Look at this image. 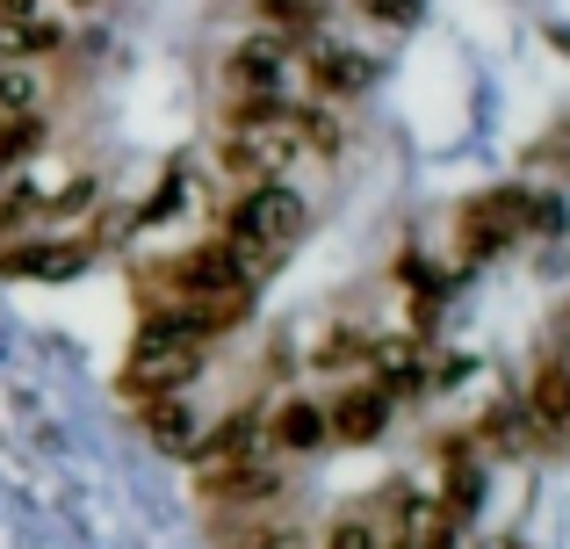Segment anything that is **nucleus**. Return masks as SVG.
<instances>
[{"mask_svg": "<svg viewBox=\"0 0 570 549\" xmlns=\"http://www.w3.org/2000/svg\"><path fill=\"white\" fill-rule=\"evenodd\" d=\"M368 80H376V58H368V51H347V43H311V87H318L325 101H333V95H362Z\"/></svg>", "mask_w": 570, "mask_h": 549, "instance_id": "obj_7", "label": "nucleus"}, {"mask_svg": "<svg viewBox=\"0 0 570 549\" xmlns=\"http://www.w3.org/2000/svg\"><path fill=\"white\" fill-rule=\"evenodd\" d=\"M520 420L542 441H570V369L563 362H549L542 376H534V391L520 398Z\"/></svg>", "mask_w": 570, "mask_h": 549, "instance_id": "obj_6", "label": "nucleus"}, {"mask_svg": "<svg viewBox=\"0 0 570 549\" xmlns=\"http://www.w3.org/2000/svg\"><path fill=\"white\" fill-rule=\"evenodd\" d=\"M325 449V405L318 398H282L261 412V455H318Z\"/></svg>", "mask_w": 570, "mask_h": 549, "instance_id": "obj_4", "label": "nucleus"}, {"mask_svg": "<svg viewBox=\"0 0 570 549\" xmlns=\"http://www.w3.org/2000/svg\"><path fill=\"white\" fill-rule=\"evenodd\" d=\"M282 66H289V43L261 29L224 58V95H282Z\"/></svg>", "mask_w": 570, "mask_h": 549, "instance_id": "obj_5", "label": "nucleus"}, {"mask_svg": "<svg viewBox=\"0 0 570 549\" xmlns=\"http://www.w3.org/2000/svg\"><path fill=\"white\" fill-rule=\"evenodd\" d=\"M318 14H325V0H253V22L267 29V37H311L318 29Z\"/></svg>", "mask_w": 570, "mask_h": 549, "instance_id": "obj_10", "label": "nucleus"}, {"mask_svg": "<svg viewBox=\"0 0 570 549\" xmlns=\"http://www.w3.org/2000/svg\"><path fill=\"white\" fill-rule=\"evenodd\" d=\"M354 8H362L368 22H390V29H397V22H412V14H419V0H354Z\"/></svg>", "mask_w": 570, "mask_h": 549, "instance_id": "obj_12", "label": "nucleus"}, {"mask_svg": "<svg viewBox=\"0 0 570 549\" xmlns=\"http://www.w3.org/2000/svg\"><path fill=\"white\" fill-rule=\"evenodd\" d=\"M217 239L246 261L253 282H267V275L282 268V254L304 239V196H296L289 182H246L232 203H224Z\"/></svg>", "mask_w": 570, "mask_h": 549, "instance_id": "obj_1", "label": "nucleus"}, {"mask_svg": "<svg viewBox=\"0 0 570 549\" xmlns=\"http://www.w3.org/2000/svg\"><path fill=\"white\" fill-rule=\"evenodd\" d=\"M542 225H549V203L542 196H528V188H499V196L462 203V217H455V254H462V268H476V261L520 246L528 232H542Z\"/></svg>", "mask_w": 570, "mask_h": 549, "instance_id": "obj_2", "label": "nucleus"}, {"mask_svg": "<svg viewBox=\"0 0 570 549\" xmlns=\"http://www.w3.org/2000/svg\"><path fill=\"white\" fill-rule=\"evenodd\" d=\"M318 405H325V441H340V449H362V441L390 434V420H397V398H390L383 383H368V376L340 383V391L318 398Z\"/></svg>", "mask_w": 570, "mask_h": 549, "instance_id": "obj_3", "label": "nucleus"}, {"mask_svg": "<svg viewBox=\"0 0 570 549\" xmlns=\"http://www.w3.org/2000/svg\"><path fill=\"white\" fill-rule=\"evenodd\" d=\"M80 268V246L72 239H8L0 246V275H43V282H58V275H72Z\"/></svg>", "mask_w": 570, "mask_h": 549, "instance_id": "obj_8", "label": "nucleus"}, {"mask_svg": "<svg viewBox=\"0 0 570 549\" xmlns=\"http://www.w3.org/2000/svg\"><path fill=\"white\" fill-rule=\"evenodd\" d=\"M368 354H376V340L354 333V325H340V333H325L318 347H311V369H333V376H347V369H368Z\"/></svg>", "mask_w": 570, "mask_h": 549, "instance_id": "obj_9", "label": "nucleus"}, {"mask_svg": "<svg viewBox=\"0 0 570 549\" xmlns=\"http://www.w3.org/2000/svg\"><path fill=\"white\" fill-rule=\"evenodd\" d=\"M318 549H390V536H383L376 507H368V513H347V521H333Z\"/></svg>", "mask_w": 570, "mask_h": 549, "instance_id": "obj_11", "label": "nucleus"}]
</instances>
